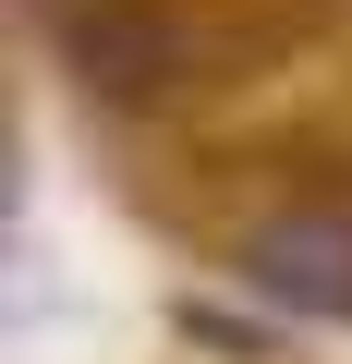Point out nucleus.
<instances>
[{
	"mask_svg": "<svg viewBox=\"0 0 352 364\" xmlns=\"http://www.w3.org/2000/svg\"><path fill=\"white\" fill-rule=\"evenodd\" d=\"M243 279L292 316H352V219H267L243 243Z\"/></svg>",
	"mask_w": 352,
	"mask_h": 364,
	"instance_id": "obj_2",
	"label": "nucleus"
},
{
	"mask_svg": "<svg viewBox=\"0 0 352 364\" xmlns=\"http://www.w3.org/2000/svg\"><path fill=\"white\" fill-rule=\"evenodd\" d=\"M61 61L85 97H158L170 73H183V25L146 13V0H85V13L61 25Z\"/></svg>",
	"mask_w": 352,
	"mask_h": 364,
	"instance_id": "obj_1",
	"label": "nucleus"
}]
</instances>
